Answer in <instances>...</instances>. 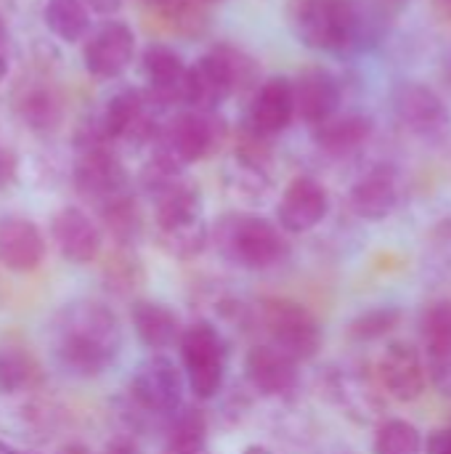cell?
<instances>
[{
    "label": "cell",
    "mask_w": 451,
    "mask_h": 454,
    "mask_svg": "<svg viewBox=\"0 0 451 454\" xmlns=\"http://www.w3.org/2000/svg\"><path fill=\"white\" fill-rule=\"evenodd\" d=\"M298 364L274 343H258L245 356V378L255 394L279 399L298 388Z\"/></svg>",
    "instance_id": "2e32d148"
},
{
    "label": "cell",
    "mask_w": 451,
    "mask_h": 454,
    "mask_svg": "<svg viewBox=\"0 0 451 454\" xmlns=\"http://www.w3.org/2000/svg\"><path fill=\"white\" fill-rule=\"evenodd\" d=\"M327 391H330V399L343 410V415L354 420L356 426H369L380 420L385 412L383 394L362 372H354V370L332 372L327 380Z\"/></svg>",
    "instance_id": "d6986e66"
},
{
    "label": "cell",
    "mask_w": 451,
    "mask_h": 454,
    "mask_svg": "<svg viewBox=\"0 0 451 454\" xmlns=\"http://www.w3.org/2000/svg\"><path fill=\"white\" fill-rule=\"evenodd\" d=\"M90 8H96V11H101V13H114L120 5H122V0H85Z\"/></svg>",
    "instance_id": "60d3db41"
},
{
    "label": "cell",
    "mask_w": 451,
    "mask_h": 454,
    "mask_svg": "<svg viewBox=\"0 0 451 454\" xmlns=\"http://www.w3.org/2000/svg\"><path fill=\"white\" fill-rule=\"evenodd\" d=\"M0 454H19V452H13L5 442H0Z\"/></svg>",
    "instance_id": "ee69618b"
},
{
    "label": "cell",
    "mask_w": 451,
    "mask_h": 454,
    "mask_svg": "<svg viewBox=\"0 0 451 454\" xmlns=\"http://www.w3.org/2000/svg\"><path fill=\"white\" fill-rule=\"evenodd\" d=\"M428 378L431 386L451 399V348H439V351H428Z\"/></svg>",
    "instance_id": "836d02e7"
},
{
    "label": "cell",
    "mask_w": 451,
    "mask_h": 454,
    "mask_svg": "<svg viewBox=\"0 0 451 454\" xmlns=\"http://www.w3.org/2000/svg\"><path fill=\"white\" fill-rule=\"evenodd\" d=\"M351 210L364 221H385L401 202V181L391 165H375L356 178L348 194Z\"/></svg>",
    "instance_id": "e0dca14e"
},
{
    "label": "cell",
    "mask_w": 451,
    "mask_h": 454,
    "mask_svg": "<svg viewBox=\"0 0 451 454\" xmlns=\"http://www.w3.org/2000/svg\"><path fill=\"white\" fill-rule=\"evenodd\" d=\"M130 325H133L138 340L157 354L181 343V335H183V325H181L178 314L167 303L149 301V298L133 301Z\"/></svg>",
    "instance_id": "603a6c76"
},
{
    "label": "cell",
    "mask_w": 451,
    "mask_h": 454,
    "mask_svg": "<svg viewBox=\"0 0 451 454\" xmlns=\"http://www.w3.org/2000/svg\"><path fill=\"white\" fill-rule=\"evenodd\" d=\"M423 450V434L417 431V426L401 418L383 420L372 439V454H420Z\"/></svg>",
    "instance_id": "f1b7e54d"
},
{
    "label": "cell",
    "mask_w": 451,
    "mask_h": 454,
    "mask_svg": "<svg viewBox=\"0 0 451 454\" xmlns=\"http://www.w3.org/2000/svg\"><path fill=\"white\" fill-rule=\"evenodd\" d=\"M396 122L423 144L441 146L451 136V109L423 82H401L393 93Z\"/></svg>",
    "instance_id": "30bf717a"
},
{
    "label": "cell",
    "mask_w": 451,
    "mask_h": 454,
    "mask_svg": "<svg viewBox=\"0 0 451 454\" xmlns=\"http://www.w3.org/2000/svg\"><path fill=\"white\" fill-rule=\"evenodd\" d=\"M133 56H136V35H133L130 24H125L120 19H109V21L98 24L88 35L85 51H82L85 69L101 80L120 77L130 67Z\"/></svg>",
    "instance_id": "4fadbf2b"
},
{
    "label": "cell",
    "mask_w": 451,
    "mask_h": 454,
    "mask_svg": "<svg viewBox=\"0 0 451 454\" xmlns=\"http://www.w3.org/2000/svg\"><path fill=\"white\" fill-rule=\"evenodd\" d=\"M372 117L348 112V114H332L330 120L314 125V144L332 157H348L359 152L372 138Z\"/></svg>",
    "instance_id": "cb8c5ba5"
},
{
    "label": "cell",
    "mask_w": 451,
    "mask_h": 454,
    "mask_svg": "<svg viewBox=\"0 0 451 454\" xmlns=\"http://www.w3.org/2000/svg\"><path fill=\"white\" fill-rule=\"evenodd\" d=\"M242 454H279L276 450H271V447H266V444H247Z\"/></svg>",
    "instance_id": "b9f144b4"
},
{
    "label": "cell",
    "mask_w": 451,
    "mask_h": 454,
    "mask_svg": "<svg viewBox=\"0 0 451 454\" xmlns=\"http://www.w3.org/2000/svg\"><path fill=\"white\" fill-rule=\"evenodd\" d=\"M253 64L242 51L231 45H215L189 67L186 106L202 112H218L247 80Z\"/></svg>",
    "instance_id": "5b68a950"
},
{
    "label": "cell",
    "mask_w": 451,
    "mask_h": 454,
    "mask_svg": "<svg viewBox=\"0 0 451 454\" xmlns=\"http://www.w3.org/2000/svg\"><path fill=\"white\" fill-rule=\"evenodd\" d=\"M218 255L247 271H266L290 258L284 229L255 213H226L210 229Z\"/></svg>",
    "instance_id": "7a4b0ae2"
},
{
    "label": "cell",
    "mask_w": 451,
    "mask_h": 454,
    "mask_svg": "<svg viewBox=\"0 0 451 454\" xmlns=\"http://www.w3.org/2000/svg\"><path fill=\"white\" fill-rule=\"evenodd\" d=\"M295 93L290 77H268L255 90V98L250 104L247 128L258 136H279L284 133L295 120Z\"/></svg>",
    "instance_id": "ac0fdd59"
},
{
    "label": "cell",
    "mask_w": 451,
    "mask_h": 454,
    "mask_svg": "<svg viewBox=\"0 0 451 454\" xmlns=\"http://www.w3.org/2000/svg\"><path fill=\"white\" fill-rule=\"evenodd\" d=\"M104 454H141V450H138V444H136L133 439L117 436V439H112V442L106 444Z\"/></svg>",
    "instance_id": "8d00e7d4"
},
{
    "label": "cell",
    "mask_w": 451,
    "mask_h": 454,
    "mask_svg": "<svg viewBox=\"0 0 451 454\" xmlns=\"http://www.w3.org/2000/svg\"><path fill=\"white\" fill-rule=\"evenodd\" d=\"M16 178V154L0 146V189L8 186Z\"/></svg>",
    "instance_id": "d590c367"
},
{
    "label": "cell",
    "mask_w": 451,
    "mask_h": 454,
    "mask_svg": "<svg viewBox=\"0 0 451 454\" xmlns=\"http://www.w3.org/2000/svg\"><path fill=\"white\" fill-rule=\"evenodd\" d=\"M159 454H210L207 444H165Z\"/></svg>",
    "instance_id": "f35d334b"
},
{
    "label": "cell",
    "mask_w": 451,
    "mask_h": 454,
    "mask_svg": "<svg viewBox=\"0 0 451 454\" xmlns=\"http://www.w3.org/2000/svg\"><path fill=\"white\" fill-rule=\"evenodd\" d=\"M154 202L157 245L175 261H194L210 245V223L205 221V202L197 184L186 181L170 186Z\"/></svg>",
    "instance_id": "3957f363"
},
{
    "label": "cell",
    "mask_w": 451,
    "mask_h": 454,
    "mask_svg": "<svg viewBox=\"0 0 451 454\" xmlns=\"http://www.w3.org/2000/svg\"><path fill=\"white\" fill-rule=\"evenodd\" d=\"M330 213V192L314 176H295L279 200L276 221L287 234H306L316 229Z\"/></svg>",
    "instance_id": "9a60e30c"
},
{
    "label": "cell",
    "mask_w": 451,
    "mask_h": 454,
    "mask_svg": "<svg viewBox=\"0 0 451 454\" xmlns=\"http://www.w3.org/2000/svg\"><path fill=\"white\" fill-rule=\"evenodd\" d=\"M101 277H104V287L112 295H130L146 282V271H144V263L136 255V250L133 247H120V245L106 258Z\"/></svg>",
    "instance_id": "83f0119b"
},
{
    "label": "cell",
    "mask_w": 451,
    "mask_h": 454,
    "mask_svg": "<svg viewBox=\"0 0 451 454\" xmlns=\"http://www.w3.org/2000/svg\"><path fill=\"white\" fill-rule=\"evenodd\" d=\"M45 261V239L43 231L19 215H8L0 221V263L8 271L29 274L40 269Z\"/></svg>",
    "instance_id": "7402d4cb"
},
{
    "label": "cell",
    "mask_w": 451,
    "mask_h": 454,
    "mask_svg": "<svg viewBox=\"0 0 451 454\" xmlns=\"http://www.w3.org/2000/svg\"><path fill=\"white\" fill-rule=\"evenodd\" d=\"M260 322L268 333V343L282 348L295 362L314 359L324 343L319 319L298 301L266 298L260 303Z\"/></svg>",
    "instance_id": "ba28073f"
},
{
    "label": "cell",
    "mask_w": 451,
    "mask_h": 454,
    "mask_svg": "<svg viewBox=\"0 0 451 454\" xmlns=\"http://www.w3.org/2000/svg\"><path fill=\"white\" fill-rule=\"evenodd\" d=\"M229 138V125L218 112L186 109L162 125L157 138V152L167 154L178 165H191L213 157Z\"/></svg>",
    "instance_id": "52a82bcc"
},
{
    "label": "cell",
    "mask_w": 451,
    "mask_h": 454,
    "mask_svg": "<svg viewBox=\"0 0 451 454\" xmlns=\"http://www.w3.org/2000/svg\"><path fill=\"white\" fill-rule=\"evenodd\" d=\"M58 454H90V450H88L85 444H77V442H74V444H66V447H61V450H58Z\"/></svg>",
    "instance_id": "7bdbcfd3"
},
{
    "label": "cell",
    "mask_w": 451,
    "mask_h": 454,
    "mask_svg": "<svg viewBox=\"0 0 451 454\" xmlns=\"http://www.w3.org/2000/svg\"><path fill=\"white\" fill-rule=\"evenodd\" d=\"M149 3L162 8V11H167V13H178V11H186L191 0H149Z\"/></svg>",
    "instance_id": "ab89813d"
},
{
    "label": "cell",
    "mask_w": 451,
    "mask_h": 454,
    "mask_svg": "<svg viewBox=\"0 0 451 454\" xmlns=\"http://www.w3.org/2000/svg\"><path fill=\"white\" fill-rule=\"evenodd\" d=\"M141 72L149 85V98L157 106L181 104L186 106L189 90V64L165 43H152L141 53Z\"/></svg>",
    "instance_id": "5bb4252c"
},
{
    "label": "cell",
    "mask_w": 451,
    "mask_h": 454,
    "mask_svg": "<svg viewBox=\"0 0 451 454\" xmlns=\"http://www.w3.org/2000/svg\"><path fill=\"white\" fill-rule=\"evenodd\" d=\"M51 234L69 263H90L101 253V229L80 207H61L51 221Z\"/></svg>",
    "instance_id": "ffe728a7"
},
{
    "label": "cell",
    "mask_w": 451,
    "mask_h": 454,
    "mask_svg": "<svg viewBox=\"0 0 451 454\" xmlns=\"http://www.w3.org/2000/svg\"><path fill=\"white\" fill-rule=\"evenodd\" d=\"M423 340L428 351L451 348V301H436L423 311Z\"/></svg>",
    "instance_id": "1f68e13d"
},
{
    "label": "cell",
    "mask_w": 451,
    "mask_h": 454,
    "mask_svg": "<svg viewBox=\"0 0 451 454\" xmlns=\"http://www.w3.org/2000/svg\"><path fill=\"white\" fill-rule=\"evenodd\" d=\"M287 24L311 51L343 53L362 35V16L351 0H287Z\"/></svg>",
    "instance_id": "277c9868"
},
{
    "label": "cell",
    "mask_w": 451,
    "mask_h": 454,
    "mask_svg": "<svg viewBox=\"0 0 451 454\" xmlns=\"http://www.w3.org/2000/svg\"><path fill=\"white\" fill-rule=\"evenodd\" d=\"M98 215L104 221V229L112 234V239L120 247H133L144 234V215H141V207H138L133 192L101 205Z\"/></svg>",
    "instance_id": "d4e9b609"
},
{
    "label": "cell",
    "mask_w": 451,
    "mask_h": 454,
    "mask_svg": "<svg viewBox=\"0 0 451 454\" xmlns=\"http://www.w3.org/2000/svg\"><path fill=\"white\" fill-rule=\"evenodd\" d=\"M45 24L58 40L77 43L90 32L88 3L85 0H48L45 3Z\"/></svg>",
    "instance_id": "4316f807"
},
{
    "label": "cell",
    "mask_w": 451,
    "mask_h": 454,
    "mask_svg": "<svg viewBox=\"0 0 451 454\" xmlns=\"http://www.w3.org/2000/svg\"><path fill=\"white\" fill-rule=\"evenodd\" d=\"M43 372L37 359L21 346H0V394L13 396L40 383Z\"/></svg>",
    "instance_id": "484cf974"
},
{
    "label": "cell",
    "mask_w": 451,
    "mask_h": 454,
    "mask_svg": "<svg viewBox=\"0 0 451 454\" xmlns=\"http://www.w3.org/2000/svg\"><path fill=\"white\" fill-rule=\"evenodd\" d=\"M8 48H11V43H8V27H5V19L0 16V80L8 72Z\"/></svg>",
    "instance_id": "74e56055"
},
{
    "label": "cell",
    "mask_w": 451,
    "mask_h": 454,
    "mask_svg": "<svg viewBox=\"0 0 451 454\" xmlns=\"http://www.w3.org/2000/svg\"><path fill=\"white\" fill-rule=\"evenodd\" d=\"M178 348L186 386L194 394V399H215L223 388L229 367V343L223 333L213 322L197 319L189 327H183Z\"/></svg>",
    "instance_id": "8992f818"
},
{
    "label": "cell",
    "mask_w": 451,
    "mask_h": 454,
    "mask_svg": "<svg viewBox=\"0 0 451 454\" xmlns=\"http://www.w3.org/2000/svg\"><path fill=\"white\" fill-rule=\"evenodd\" d=\"M19 454H35V452H19Z\"/></svg>",
    "instance_id": "bcb514c9"
},
{
    "label": "cell",
    "mask_w": 451,
    "mask_h": 454,
    "mask_svg": "<svg viewBox=\"0 0 451 454\" xmlns=\"http://www.w3.org/2000/svg\"><path fill=\"white\" fill-rule=\"evenodd\" d=\"M441 5H447V8H451V0H439Z\"/></svg>",
    "instance_id": "f6af8a7d"
},
{
    "label": "cell",
    "mask_w": 451,
    "mask_h": 454,
    "mask_svg": "<svg viewBox=\"0 0 451 454\" xmlns=\"http://www.w3.org/2000/svg\"><path fill=\"white\" fill-rule=\"evenodd\" d=\"M404 319V311L399 306H375L362 311L348 322V338L354 343H375L385 335H391Z\"/></svg>",
    "instance_id": "f546056e"
},
{
    "label": "cell",
    "mask_w": 451,
    "mask_h": 454,
    "mask_svg": "<svg viewBox=\"0 0 451 454\" xmlns=\"http://www.w3.org/2000/svg\"><path fill=\"white\" fill-rule=\"evenodd\" d=\"M74 189L96 207L130 192V178L112 146L82 149L74 162Z\"/></svg>",
    "instance_id": "8fae6325"
},
{
    "label": "cell",
    "mask_w": 451,
    "mask_h": 454,
    "mask_svg": "<svg viewBox=\"0 0 451 454\" xmlns=\"http://www.w3.org/2000/svg\"><path fill=\"white\" fill-rule=\"evenodd\" d=\"M21 114H24V120L29 122V128H37V130L53 128V125L58 122V117H61L56 101H53L48 93H43V90H37V93H32L29 98H24Z\"/></svg>",
    "instance_id": "d6a6232c"
},
{
    "label": "cell",
    "mask_w": 451,
    "mask_h": 454,
    "mask_svg": "<svg viewBox=\"0 0 451 454\" xmlns=\"http://www.w3.org/2000/svg\"><path fill=\"white\" fill-rule=\"evenodd\" d=\"M51 348L64 372L96 378L117 362L122 330L109 306L98 301H72L53 319Z\"/></svg>",
    "instance_id": "6da1fadb"
},
{
    "label": "cell",
    "mask_w": 451,
    "mask_h": 454,
    "mask_svg": "<svg viewBox=\"0 0 451 454\" xmlns=\"http://www.w3.org/2000/svg\"><path fill=\"white\" fill-rule=\"evenodd\" d=\"M165 444H207V415L199 407L183 404L165 423Z\"/></svg>",
    "instance_id": "4dcf8cb0"
},
{
    "label": "cell",
    "mask_w": 451,
    "mask_h": 454,
    "mask_svg": "<svg viewBox=\"0 0 451 454\" xmlns=\"http://www.w3.org/2000/svg\"><path fill=\"white\" fill-rule=\"evenodd\" d=\"M425 454H451V428L433 431L425 442Z\"/></svg>",
    "instance_id": "e575fe53"
},
{
    "label": "cell",
    "mask_w": 451,
    "mask_h": 454,
    "mask_svg": "<svg viewBox=\"0 0 451 454\" xmlns=\"http://www.w3.org/2000/svg\"><path fill=\"white\" fill-rule=\"evenodd\" d=\"M292 93H295V114L308 122L311 128L330 120L338 114L340 106V82L332 72L322 67L303 69L292 80Z\"/></svg>",
    "instance_id": "44dd1931"
},
{
    "label": "cell",
    "mask_w": 451,
    "mask_h": 454,
    "mask_svg": "<svg viewBox=\"0 0 451 454\" xmlns=\"http://www.w3.org/2000/svg\"><path fill=\"white\" fill-rule=\"evenodd\" d=\"M377 378L383 391L396 402H417L428 388V364L417 346L407 340H393L385 346L377 362Z\"/></svg>",
    "instance_id": "7c38bea8"
},
{
    "label": "cell",
    "mask_w": 451,
    "mask_h": 454,
    "mask_svg": "<svg viewBox=\"0 0 451 454\" xmlns=\"http://www.w3.org/2000/svg\"><path fill=\"white\" fill-rule=\"evenodd\" d=\"M183 388H186L183 370L170 356L152 354L136 367L128 386V399L152 420L159 418L165 423L175 410L183 407Z\"/></svg>",
    "instance_id": "9c48e42d"
}]
</instances>
